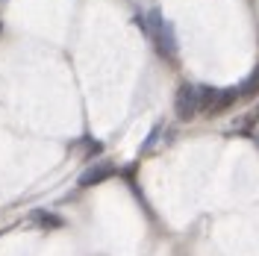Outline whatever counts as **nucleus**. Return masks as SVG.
<instances>
[{
	"instance_id": "7ed1b4c3",
	"label": "nucleus",
	"mask_w": 259,
	"mask_h": 256,
	"mask_svg": "<svg viewBox=\"0 0 259 256\" xmlns=\"http://www.w3.org/2000/svg\"><path fill=\"white\" fill-rule=\"evenodd\" d=\"M30 221H32V224H38V227H45V230H59V227H65L62 215L48 212V209H32V212H30Z\"/></svg>"
},
{
	"instance_id": "f257e3e1",
	"label": "nucleus",
	"mask_w": 259,
	"mask_h": 256,
	"mask_svg": "<svg viewBox=\"0 0 259 256\" xmlns=\"http://www.w3.org/2000/svg\"><path fill=\"white\" fill-rule=\"evenodd\" d=\"M200 112V95L197 86H183L177 92V115L183 121H192L194 115Z\"/></svg>"
},
{
	"instance_id": "20e7f679",
	"label": "nucleus",
	"mask_w": 259,
	"mask_h": 256,
	"mask_svg": "<svg viewBox=\"0 0 259 256\" xmlns=\"http://www.w3.org/2000/svg\"><path fill=\"white\" fill-rule=\"evenodd\" d=\"M239 97V92H218L215 95V103L209 106V115H221V112H227L230 106H233V100Z\"/></svg>"
},
{
	"instance_id": "39448f33",
	"label": "nucleus",
	"mask_w": 259,
	"mask_h": 256,
	"mask_svg": "<svg viewBox=\"0 0 259 256\" xmlns=\"http://www.w3.org/2000/svg\"><path fill=\"white\" fill-rule=\"evenodd\" d=\"M256 92H259V68L253 71V74H250V77H247V80L242 82L239 95H244V97H247V95H256Z\"/></svg>"
},
{
	"instance_id": "f03ea898",
	"label": "nucleus",
	"mask_w": 259,
	"mask_h": 256,
	"mask_svg": "<svg viewBox=\"0 0 259 256\" xmlns=\"http://www.w3.org/2000/svg\"><path fill=\"white\" fill-rule=\"evenodd\" d=\"M112 174H115V165H109V162H97V165L85 168V171L80 174V186L82 189H85V186H97V183L109 180Z\"/></svg>"
}]
</instances>
